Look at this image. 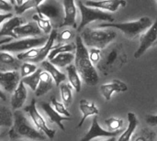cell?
Listing matches in <instances>:
<instances>
[{
    "mask_svg": "<svg viewBox=\"0 0 157 141\" xmlns=\"http://www.w3.org/2000/svg\"><path fill=\"white\" fill-rule=\"evenodd\" d=\"M75 46L76 50L75 54V67L79 76L87 85H97L99 81L98 74L89 59L88 50L83 43L80 36H77L75 39Z\"/></svg>",
    "mask_w": 157,
    "mask_h": 141,
    "instance_id": "1",
    "label": "cell"
},
{
    "mask_svg": "<svg viewBox=\"0 0 157 141\" xmlns=\"http://www.w3.org/2000/svg\"><path fill=\"white\" fill-rule=\"evenodd\" d=\"M13 118V126L8 133L11 139H26L32 140H44L46 139V136L36 129L21 111H15Z\"/></svg>",
    "mask_w": 157,
    "mask_h": 141,
    "instance_id": "2",
    "label": "cell"
},
{
    "mask_svg": "<svg viewBox=\"0 0 157 141\" xmlns=\"http://www.w3.org/2000/svg\"><path fill=\"white\" fill-rule=\"evenodd\" d=\"M80 37L85 46L101 50L105 49L116 39L117 33L112 29H94L86 28L82 31Z\"/></svg>",
    "mask_w": 157,
    "mask_h": 141,
    "instance_id": "3",
    "label": "cell"
},
{
    "mask_svg": "<svg viewBox=\"0 0 157 141\" xmlns=\"http://www.w3.org/2000/svg\"><path fill=\"white\" fill-rule=\"evenodd\" d=\"M153 21L149 17H143L136 21L120 23H101L98 26L100 28H116L122 31L127 39H133L151 28Z\"/></svg>",
    "mask_w": 157,
    "mask_h": 141,
    "instance_id": "4",
    "label": "cell"
},
{
    "mask_svg": "<svg viewBox=\"0 0 157 141\" xmlns=\"http://www.w3.org/2000/svg\"><path fill=\"white\" fill-rule=\"evenodd\" d=\"M57 38V31L55 29H52L50 36L48 37L47 42L44 44V46L40 48H34L28 51L21 52L17 54V58L21 61H26L27 62H42L44 61L45 58L49 55L50 51L53 50L55 47H53V42Z\"/></svg>",
    "mask_w": 157,
    "mask_h": 141,
    "instance_id": "5",
    "label": "cell"
},
{
    "mask_svg": "<svg viewBox=\"0 0 157 141\" xmlns=\"http://www.w3.org/2000/svg\"><path fill=\"white\" fill-rule=\"evenodd\" d=\"M76 4L81 13V22H80V25L77 27L78 31H81L82 29H84L86 25H88L89 23L93 21L98 20V21H107V23H113L115 20L112 15L105 11L97 9V8L86 6L82 1H77Z\"/></svg>",
    "mask_w": 157,
    "mask_h": 141,
    "instance_id": "6",
    "label": "cell"
},
{
    "mask_svg": "<svg viewBox=\"0 0 157 141\" xmlns=\"http://www.w3.org/2000/svg\"><path fill=\"white\" fill-rule=\"evenodd\" d=\"M48 38L40 37V38H28L23 39L17 41L10 42L0 46V51L5 52H15V51H28L31 49L38 48L40 46H44L47 42Z\"/></svg>",
    "mask_w": 157,
    "mask_h": 141,
    "instance_id": "7",
    "label": "cell"
},
{
    "mask_svg": "<svg viewBox=\"0 0 157 141\" xmlns=\"http://www.w3.org/2000/svg\"><path fill=\"white\" fill-rule=\"evenodd\" d=\"M121 46H113L109 48L108 50L101 53L100 61L98 63V69L105 74L108 75L110 71H112L113 67L121 61Z\"/></svg>",
    "mask_w": 157,
    "mask_h": 141,
    "instance_id": "8",
    "label": "cell"
},
{
    "mask_svg": "<svg viewBox=\"0 0 157 141\" xmlns=\"http://www.w3.org/2000/svg\"><path fill=\"white\" fill-rule=\"evenodd\" d=\"M25 112H27L29 114V116L30 117L32 122L34 123V126L36 127V128L40 132H41L42 134H44L46 137H48L51 139H52L54 138L56 131L54 129L50 128L47 126L44 118L42 117V116L40 114V112L37 109L36 100L35 99H32L30 104L28 106L25 107Z\"/></svg>",
    "mask_w": 157,
    "mask_h": 141,
    "instance_id": "9",
    "label": "cell"
},
{
    "mask_svg": "<svg viewBox=\"0 0 157 141\" xmlns=\"http://www.w3.org/2000/svg\"><path fill=\"white\" fill-rule=\"evenodd\" d=\"M157 44V17L155 21L153 23V25L151 26V28H148V30L142 34L141 38H140V45L138 47V49L136 50V51L134 52L133 56L135 59H139L141 58L145 51L155 46Z\"/></svg>",
    "mask_w": 157,
    "mask_h": 141,
    "instance_id": "10",
    "label": "cell"
},
{
    "mask_svg": "<svg viewBox=\"0 0 157 141\" xmlns=\"http://www.w3.org/2000/svg\"><path fill=\"white\" fill-rule=\"evenodd\" d=\"M121 133V129L118 131H109L106 130L104 128H102L98 123V117H95L92 120V124L91 127L89 128V130L86 133V135L80 139L79 141H91L92 139H96V138H100V137H106V138H116L117 136H119Z\"/></svg>",
    "mask_w": 157,
    "mask_h": 141,
    "instance_id": "11",
    "label": "cell"
},
{
    "mask_svg": "<svg viewBox=\"0 0 157 141\" xmlns=\"http://www.w3.org/2000/svg\"><path fill=\"white\" fill-rule=\"evenodd\" d=\"M20 73L16 72H0V86L7 93H14L20 83Z\"/></svg>",
    "mask_w": 157,
    "mask_h": 141,
    "instance_id": "12",
    "label": "cell"
},
{
    "mask_svg": "<svg viewBox=\"0 0 157 141\" xmlns=\"http://www.w3.org/2000/svg\"><path fill=\"white\" fill-rule=\"evenodd\" d=\"M86 6L97 8L99 10H108L110 12L117 11L120 7H124L127 5L125 0H107V1H85L83 2Z\"/></svg>",
    "mask_w": 157,
    "mask_h": 141,
    "instance_id": "13",
    "label": "cell"
},
{
    "mask_svg": "<svg viewBox=\"0 0 157 141\" xmlns=\"http://www.w3.org/2000/svg\"><path fill=\"white\" fill-rule=\"evenodd\" d=\"M63 10H64V17L63 22L59 25V28L64 26H70L74 28H77L76 25V5L75 1L72 0H64L63 2Z\"/></svg>",
    "mask_w": 157,
    "mask_h": 141,
    "instance_id": "14",
    "label": "cell"
},
{
    "mask_svg": "<svg viewBox=\"0 0 157 141\" xmlns=\"http://www.w3.org/2000/svg\"><path fill=\"white\" fill-rule=\"evenodd\" d=\"M126 91H128L127 84L118 79H115L111 83H105L100 86V93L107 101L111 99L114 93H122Z\"/></svg>",
    "mask_w": 157,
    "mask_h": 141,
    "instance_id": "15",
    "label": "cell"
},
{
    "mask_svg": "<svg viewBox=\"0 0 157 141\" xmlns=\"http://www.w3.org/2000/svg\"><path fill=\"white\" fill-rule=\"evenodd\" d=\"M21 61L8 52L0 51V72H16L21 67Z\"/></svg>",
    "mask_w": 157,
    "mask_h": 141,
    "instance_id": "16",
    "label": "cell"
},
{
    "mask_svg": "<svg viewBox=\"0 0 157 141\" xmlns=\"http://www.w3.org/2000/svg\"><path fill=\"white\" fill-rule=\"evenodd\" d=\"M40 107L43 110V112L46 114L47 117L49 118L51 123H54L56 124L60 129H62L63 131H65V128L63 125V121H69L71 120V117H63L61 115H59L52 106V105L50 103H45L42 102L40 104Z\"/></svg>",
    "mask_w": 157,
    "mask_h": 141,
    "instance_id": "17",
    "label": "cell"
},
{
    "mask_svg": "<svg viewBox=\"0 0 157 141\" xmlns=\"http://www.w3.org/2000/svg\"><path fill=\"white\" fill-rule=\"evenodd\" d=\"M24 23H25V19L20 17H13L9 18L3 25L0 30V36H7L14 39H18V37L14 33V30L17 28L24 25Z\"/></svg>",
    "mask_w": 157,
    "mask_h": 141,
    "instance_id": "18",
    "label": "cell"
},
{
    "mask_svg": "<svg viewBox=\"0 0 157 141\" xmlns=\"http://www.w3.org/2000/svg\"><path fill=\"white\" fill-rule=\"evenodd\" d=\"M26 99H27V88H26L25 84L20 80L18 86L14 91V93L11 96L12 109L14 111H17V109L22 107V106L26 102Z\"/></svg>",
    "mask_w": 157,
    "mask_h": 141,
    "instance_id": "19",
    "label": "cell"
},
{
    "mask_svg": "<svg viewBox=\"0 0 157 141\" xmlns=\"http://www.w3.org/2000/svg\"><path fill=\"white\" fill-rule=\"evenodd\" d=\"M36 9L38 15H40L47 19L56 18L60 16L61 13L60 8L56 5L46 1H42V3L38 7H36Z\"/></svg>",
    "mask_w": 157,
    "mask_h": 141,
    "instance_id": "20",
    "label": "cell"
},
{
    "mask_svg": "<svg viewBox=\"0 0 157 141\" xmlns=\"http://www.w3.org/2000/svg\"><path fill=\"white\" fill-rule=\"evenodd\" d=\"M79 108H80V111L83 114V117H82L80 122L77 125V128H81L83 126L85 120L88 117H90V116H98V113H99V111H98V107L96 106L95 103L88 102L87 100H85V99L80 100V102H79Z\"/></svg>",
    "mask_w": 157,
    "mask_h": 141,
    "instance_id": "21",
    "label": "cell"
},
{
    "mask_svg": "<svg viewBox=\"0 0 157 141\" xmlns=\"http://www.w3.org/2000/svg\"><path fill=\"white\" fill-rule=\"evenodd\" d=\"M53 80L51 77V75L47 72H41L40 76V82L37 86V89L35 91V95L37 97H40L41 95H44L49 91H51L53 87Z\"/></svg>",
    "mask_w": 157,
    "mask_h": 141,
    "instance_id": "22",
    "label": "cell"
},
{
    "mask_svg": "<svg viewBox=\"0 0 157 141\" xmlns=\"http://www.w3.org/2000/svg\"><path fill=\"white\" fill-rule=\"evenodd\" d=\"M41 66L44 68L45 72H47L51 77L52 78L55 85L58 87L60 86L61 83H63V81H65L66 79V75L64 73H63L61 71H59L54 65H52L49 61H44L41 62Z\"/></svg>",
    "mask_w": 157,
    "mask_h": 141,
    "instance_id": "23",
    "label": "cell"
},
{
    "mask_svg": "<svg viewBox=\"0 0 157 141\" xmlns=\"http://www.w3.org/2000/svg\"><path fill=\"white\" fill-rule=\"evenodd\" d=\"M14 33L19 38V37H35V36H40L41 35V30L39 28L38 25L35 22L24 24L18 28H17L14 30Z\"/></svg>",
    "mask_w": 157,
    "mask_h": 141,
    "instance_id": "24",
    "label": "cell"
},
{
    "mask_svg": "<svg viewBox=\"0 0 157 141\" xmlns=\"http://www.w3.org/2000/svg\"><path fill=\"white\" fill-rule=\"evenodd\" d=\"M127 117H128V122H129L128 128L123 131V133L121 135V137L118 139L117 141H131L133 132L135 131L138 126V119L134 113H132V112L128 113Z\"/></svg>",
    "mask_w": 157,
    "mask_h": 141,
    "instance_id": "25",
    "label": "cell"
},
{
    "mask_svg": "<svg viewBox=\"0 0 157 141\" xmlns=\"http://www.w3.org/2000/svg\"><path fill=\"white\" fill-rule=\"evenodd\" d=\"M41 3H42V1H36V0H29V1L15 0V1H11V4L15 9V13L17 15H21L30 8L38 7Z\"/></svg>",
    "mask_w": 157,
    "mask_h": 141,
    "instance_id": "26",
    "label": "cell"
},
{
    "mask_svg": "<svg viewBox=\"0 0 157 141\" xmlns=\"http://www.w3.org/2000/svg\"><path fill=\"white\" fill-rule=\"evenodd\" d=\"M66 72H67V77L69 80V83L73 89L75 90V92L79 93L81 91L82 83H81V79L80 76L75 67V65L71 64L66 67Z\"/></svg>",
    "mask_w": 157,
    "mask_h": 141,
    "instance_id": "27",
    "label": "cell"
},
{
    "mask_svg": "<svg viewBox=\"0 0 157 141\" xmlns=\"http://www.w3.org/2000/svg\"><path fill=\"white\" fill-rule=\"evenodd\" d=\"M75 60V54L72 52H66V53H61L55 56L52 60L49 61L52 65H54L56 68L60 67H67L72 64L73 61Z\"/></svg>",
    "mask_w": 157,
    "mask_h": 141,
    "instance_id": "28",
    "label": "cell"
},
{
    "mask_svg": "<svg viewBox=\"0 0 157 141\" xmlns=\"http://www.w3.org/2000/svg\"><path fill=\"white\" fill-rule=\"evenodd\" d=\"M73 87L70 83H63L60 84V93L63 99V104L65 107L70 106L73 102V94H72Z\"/></svg>",
    "mask_w": 157,
    "mask_h": 141,
    "instance_id": "29",
    "label": "cell"
},
{
    "mask_svg": "<svg viewBox=\"0 0 157 141\" xmlns=\"http://www.w3.org/2000/svg\"><path fill=\"white\" fill-rule=\"evenodd\" d=\"M76 46L75 43H68V44H63V45H57L53 50H52L48 55L49 60H52L55 56L61 53H66V52H72L75 51Z\"/></svg>",
    "mask_w": 157,
    "mask_h": 141,
    "instance_id": "30",
    "label": "cell"
},
{
    "mask_svg": "<svg viewBox=\"0 0 157 141\" xmlns=\"http://www.w3.org/2000/svg\"><path fill=\"white\" fill-rule=\"evenodd\" d=\"M13 121L11 110L6 106H0V127H12Z\"/></svg>",
    "mask_w": 157,
    "mask_h": 141,
    "instance_id": "31",
    "label": "cell"
},
{
    "mask_svg": "<svg viewBox=\"0 0 157 141\" xmlns=\"http://www.w3.org/2000/svg\"><path fill=\"white\" fill-rule=\"evenodd\" d=\"M41 70L40 69H38L34 73H32L31 75L29 76H27V77H24L22 78L21 82L25 84V86H29L32 91H36L37 89V86L39 84V82H40V73H41Z\"/></svg>",
    "mask_w": 157,
    "mask_h": 141,
    "instance_id": "32",
    "label": "cell"
},
{
    "mask_svg": "<svg viewBox=\"0 0 157 141\" xmlns=\"http://www.w3.org/2000/svg\"><path fill=\"white\" fill-rule=\"evenodd\" d=\"M33 20L35 21V23L38 25L39 28L43 31L46 34H51V32L52 31V24L50 19H47L45 17H43L40 15H34L33 16Z\"/></svg>",
    "mask_w": 157,
    "mask_h": 141,
    "instance_id": "33",
    "label": "cell"
},
{
    "mask_svg": "<svg viewBox=\"0 0 157 141\" xmlns=\"http://www.w3.org/2000/svg\"><path fill=\"white\" fill-rule=\"evenodd\" d=\"M156 134L148 128H144L136 135L132 137V141H155Z\"/></svg>",
    "mask_w": 157,
    "mask_h": 141,
    "instance_id": "34",
    "label": "cell"
},
{
    "mask_svg": "<svg viewBox=\"0 0 157 141\" xmlns=\"http://www.w3.org/2000/svg\"><path fill=\"white\" fill-rule=\"evenodd\" d=\"M51 103H52V106H53L52 108L61 116L63 117H71V114L68 112V110L66 109V107L63 106V103L57 101V99L55 97H52L51 99Z\"/></svg>",
    "mask_w": 157,
    "mask_h": 141,
    "instance_id": "35",
    "label": "cell"
},
{
    "mask_svg": "<svg viewBox=\"0 0 157 141\" xmlns=\"http://www.w3.org/2000/svg\"><path fill=\"white\" fill-rule=\"evenodd\" d=\"M105 124L109 128V131L114 132V131L120 130V128L123 125V120L121 119V118L111 117V118H109V119L105 120Z\"/></svg>",
    "mask_w": 157,
    "mask_h": 141,
    "instance_id": "36",
    "label": "cell"
},
{
    "mask_svg": "<svg viewBox=\"0 0 157 141\" xmlns=\"http://www.w3.org/2000/svg\"><path fill=\"white\" fill-rule=\"evenodd\" d=\"M37 70H38V68H37V66L34 63L24 62L21 65V67H20V76L22 78L27 77V76H29L32 73H34Z\"/></svg>",
    "mask_w": 157,
    "mask_h": 141,
    "instance_id": "37",
    "label": "cell"
},
{
    "mask_svg": "<svg viewBox=\"0 0 157 141\" xmlns=\"http://www.w3.org/2000/svg\"><path fill=\"white\" fill-rule=\"evenodd\" d=\"M88 56L89 59L92 62V64H98L100 61L101 59V50L98 49H90V50L88 51Z\"/></svg>",
    "mask_w": 157,
    "mask_h": 141,
    "instance_id": "38",
    "label": "cell"
},
{
    "mask_svg": "<svg viewBox=\"0 0 157 141\" xmlns=\"http://www.w3.org/2000/svg\"><path fill=\"white\" fill-rule=\"evenodd\" d=\"M72 37H73V32L70 29H64L60 34H57L56 39H58V42L62 43V42H64V41L71 39Z\"/></svg>",
    "mask_w": 157,
    "mask_h": 141,
    "instance_id": "39",
    "label": "cell"
},
{
    "mask_svg": "<svg viewBox=\"0 0 157 141\" xmlns=\"http://www.w3.org/2000/svg\"><path fill=\"white\" fill-rule=\"evenodd\" d=\"M12 8H13V6L11 4V1L0 0V11H4V12L10 13V11L12 10Z\"/></svg>",
    "mask_w": 157,
    "mask_h": 141,
    "instance_id": "40",
    "label": "cell"
},
{
    "mask_svg": "<svg viewBox=\"0 0 157 141\" xmlns=\"http://www.w3.org/2000/svg\"><path fill=\"white\" fill-rule=\"evenodd\" d=\"M145 121L151 127H155V126H157V115H148V116H146Z\"/></svg>",
    "mask_w": 157,
    "mask_h": 141,
    "instance_id": "41",
    "label": "cell"
},
{
    "mask_svg": "<svg viewBox=\"0 0 157 141\" xmlns=\"http://www.w3.org/2000/svg\"><path fill=\"white\" fill-rule=\"evenodd\" d=\"M13 17V14L12 13H6V14H0V25L6 21V20H8L9 18Z\"/></svg>",
    "mask_w": 157,
    "mask_h": 141,
    "instance_id": "42",
    "label": "cell"
},
{
    "mask_svg": "<svg viewBox=\"0 0 157 141\" xmlns=\"http://www.w3.org/2000/svg\"><path fill=\"white\" fill-rule=\"evenodd\" d=\"M12 40V38H5V39H0V46L4 45V44H7V43H10V41Z\"/></svg>",
    "mask_w": 157,
    "mask_h": 141,
    "instance_id": "43",
    "label": "cell"
},
{
    "mask_svg": "<svg viewBox=\"0 0 157 141\" xmlns=\"http://www.w3.org/2000/svg\"><path fill=\"white\" fill-rule=\"evenodd\" d=\"M0 99L3 100V101H6V97L5 94H4L1 90H0Z\"/></svg>",
    "mask_w": 157,
    "mask_h": 141,
    "instance_id": "44",
    "label": "cell"
},
{
    "mask_svg": "<svg viewBox=\"0 0 157 141\" xmlns=\"http://www.w3.org/2000/svg\"><path fill=\"white\" fill-rule=\"evenodd\" d=\"M103 141H116V138H109V139H108Z\"/></svg>",
    "mask_w": 157,
    "mask_h": 141,
    "instance_id": "45",
    "label": "cell"
},
{
    "mask_svg": "<svg viewBox=\"0 0 157 141\" xmlns=\"http://www.w3.org/2000/svg\"><path fill=\"white\" fill-rule=\"evenodd\" d=\"M156 3H157V1H156Z\"/></svg>",
    "mask_w": 157,
    "mask_h": 141,
    "instance_id": "46",
    "label": "cell"
}]
</instances>
